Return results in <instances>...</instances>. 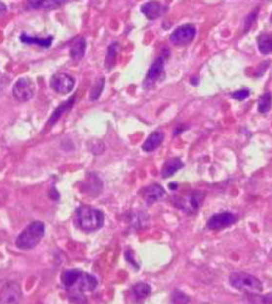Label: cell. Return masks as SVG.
<instances>
[{"mask_svg": "<svg viewBox=\"0 0 272 304\" xmlns=\"http://www.w3.org/2000/svg\"><path fill=\"white\" fill-rule=\"evenodd\" d=\"M169 188L170 189H176L178 188V183H169Z\"/></svg>", "mask_w": 272, "mask_h": 304, "instance_id": "cell-30", "label": "cell"}, {"mask_svg": "<svg viewBox=\"0 0 272 304\" xmlns=\"http://www.w3.org/2000/svg\"><path fill=\"white\" fill-rule=\"evenodd\" d=\"M151 293L150 285L146 283H137L133 286L132 288V295L134 299L137 302L144 301L147 297H149Z\"/></svg>", "mask_w": 272, "mask_h": 304, "instance_id": "cell-19", "label": "cell"}, {"mask_svg": "<svg viewBox=\"0 0 272 304\" xmlns=\"http://www.w3.org/2000/svg\"><path fill=\"white\" fill-rule=\"evenodd\" d=\"M35 85L31 79L29 78H20L15 82L13 85V96L16 100L25 102V101L30 100L34 96Z\"/></svg>", "mask_w": 272, "mask_h": 304, "instance_id": "cell-7", "label": "cell"}, {"mask_svg": "<svg viewBox=\"0 0 272 304\" xmlns=\"http://www.w3.org/2000/svg\"><path fill=\"white\" fill-rule=\"evenodd\" d=\"M52 1L55 2V3H57V4H58V3H60V2L62 1V0H52Z\"/></svg>", "mask_w": 272, "mask_h": 304, "instance_id": "cell-32", "label": "cell"}, {"mask_svg": "<svg viewBox=\"0 0 272 304\" xmlns=\"http://www.w3.org/2000/svg\"><path fill=\"white\" fill-rule=\"evenodd\" d=\"M271 106H272V96L269 92H266L258 99L257 110L259 113H262V114H266V113H268L271 110Z\"/></svg>", "mask_w": 272, "mask_h": 304, "instance_id": "cell-23", "label": "cell"}, {"mask_svg": "<svg viewBox=\"0 0 272 304\" xmlns=\"http://www.w3.org/2000/svg\"><path fill=\"white\" fill-rule=\"evenodd\" d=\"M230 284L237 290L247 294L257 295L263 291V283L261 280L247 272H233L230 276Z\"/></svg>", "mask_w": 272, "mask_h": 304, "instance_id": "cell-4", "label": "cell"}, {"mask_svg": "<svg viewBox=\"0 0 272 304\" xmlns=\"http://www.w3.org/2000/svg\"><path fill=\"white\" fill-rule=\"evenodd\" d=\"M165 195H166V192H165L164 187L157 183H153L141 190V196H143L147 205H152L153 203H155L156 201L161 200Z\"/></svg>", "mask_w": 272, "mask_h": 304, "instance_id": "cell-12", "label": "cell"}, {"mask_svg": "<svg viewBox=\"0 0 272 304\" xmlns=\"http://www.w3.org/2000/svg\"><path fill=\"white\" fill-rule=\"evenodd\" d=\"M75 99H76V96H73L70 99H68L67 101H65V102H63L60 106H58V108L55 110V112L52 113V115L50 116L49 121H48V126H53L58 119H60L64 113H66L67 111H69L70 109H72V106L74 105L75 103Z\"/></svg>", "mask_w": 272, "mask_h": 304, "instance_id": "cell-18", "label": "cell"}, {"mask_svg": "<svg viewBox=\"0 0 272 304\" xmlns=\"http://www.w3.org/2000/svg\"><path fill=\"white\" fill-rule=\"evenodd\" d=\"M20 299L21 290L17 283L9 282L0 291V304H19Z\"/></svg>", "mask_w": 272, "mask_h": 304, "instance_id": "cell-11", "label": "cell"}, {"mask_svg": "<svg viewBox=\"0 0 272 304\" xmlns=\"http://www.w3.org/2000/svg\"><path fill=\"white\" fill-rule=\"evenodd\" d=\"M258 50L263 55H269L272 52V33H263L257 38Z\"/></svg>", "mask_w": 272, "mask_h": 304, "instance_id": "cell-20", "label": "cell"}, {"mask_svg": "<svg viewBox=\"0 0 272 304\" xmlns=\"http://www.w3.org/2000/svg\"><path fill=\"white\" fill-rule=\"evenodd\" d=\"M126 259H127V261H129L130 263H131L133 266H135L136 268H139V267H138V264L136 263L135 260H134V258H133V253H132V251H127V252H126Z\"/></svg>", "mask_w": 272, "mask_h": 304, "instance_id": "cell-29", "label": "cell"}, {"mask_svg": "<svg viewBox=\"0 0 272 304\" xmlns=\"http://www.w3.org/2000/svg\"><path fill=\"white\" fill-rule=\"evenodd\" d=\"M164 66H165V57L164 56L157 57L155 60V62L151 64V66L146 75V78L144 80L145 88H150L156 84L164 74Z\"/></svg>", "mask_w": 272, "mask_h": 304, "instance_id": "cell-10", "label": "cell"}, {"mask_svg": "<svg viewBox=\"0 0 272 304\" xmlns=\"http://www.w3.org/2000/svg\"><path fill=\"white\" fill-rule=\"evenodd\" d=\"M165 135L163 132H158V131H156V132L151 133L143 144V150L146 152L155 151V149L162 144Z\"/></svg>", "mask_w": 272, "mask_h": 304, "instance_id": "cell-17", "label": "cell"}, {"mask_svg": "<svg viewBox=\"0 0 272 304\" xmlns=\"http://www.w3.org/2000/svg\"><path fill=\"white\" fill-rule=\"evenodd\" d=\"M20 40L22 43L26 44H35L40 47H45V48H48V47L51 45L52 43V37H48L46 39H39V38H33V37H29L27 34H21Z\"/></svg>", "mask_w": 272, "mask_h": 304, "instance_id": "cell-21", "label": "cell"}, {"mask_svg": "<svg viewBox=\"0 0 272 304\" xmlns=\"http://www.w3.org/2000/svg\"><path fill=\"white\" fill-rule=\"evenodd\" d=\"M45 234V224L42 222H33L17 236L15 245L21 250H30L37 247Z\"/></svg>", "mask_w": 272, "mask_h": 304, "instance_id": "cell-3", "label": "cell"}, {"mask_svg": "<svg viewBox=\"0 0 272 304\" xmlns=\"http://www.w3.org/2000/svg\"><path fill=\"white\" fill-rule=\"evenodd\" d=\"M61 281L68 291L69 299L78 304H84L86 301L84 293L93 291L98 285L96 278L79 269L64 271L61 276Z\"/></svg>", "mask_w": 272, "mask_h": 304, "instance_id": "cell-1", "label": "cell"}, {"mask_svg": "<svg viewBox=\"0 0 272 304\" xmlns=\"http://www.w3.org/2000/svg\"><path fill=\"white\" fill-rule=\"evenodd\" d=\"M249 95H250L249 89H248V88H241V89H238V91L232 93V95H231V96H232V98H234L236 100L241 101V100H245L246 98L249 97Z\"/></svg>", "mask_w": 272, "mask_h": 304, "instance_id": "cell-28", "label": "cell"}, {"mask_svg": "<svg viewBox=\"0 0 272 304\" xmlns=\"http://www.w3.org/2000/svg\"><path fill=\"white\" fill-rule=\"evenodd\" d=\"M263 1H268V0H263Z\"/></svg>", "mask_w": 272, "mask_h": 304, "instance_id": "cell-34", "label": "cell"}, {"mask_svg": "<svg viewBox=\"0 0 272 304\" xmlns=\"http://www.w3.org/2000/svg\"><path fill=\"white\" fill-rule=\"evenodd\" d=\"M104 84H105L104 78H100L96 83H95V85L93 86L91 94H90V99L92 101L97 100L100 97V95H101L103 88H104Z\"/></svg>", "mask_w": 272, "mask_h": 304, "instance_id": "cell-25", "label": "cell"}, {"mask_svg": "<svg viewBox=\"0 0 272 304\" xmlns=\"http://www.w3.org/2000/svg\"><path fill=\"white\" fill-rule=\"evenodd\" d=\"M53 4H57L52 1V0H28V5L32 9H39V8H49Z\"/></svg>", "mask_w": 272, "mask_h": 304, "instance_id": "cell-26", "label": "cell"}, {"mask_svg": "<svg viewBox=\"0 0 272 304\" xmlns=\"http://www.w3.org/2000/svg\"><path fill=\"white\" fill-rule=\"evenodd\" d=\"M102 185H103L102 181L100 180L96 174H90L84 181L83 190L87 194L97 196L100 192H101Z\"/></svg>", "mask_w": 272, "mask_h": 304, "instance_id": "cell-15", "label": "cell"}, {"mask_svg": "<svg viewBox=\"0 0 272 304\" xmlns=\"http://www.w3.org/2000/svg\"><path fill=\"white\" fill-rule=\"evenodd\" d=\"M170 300L173 304H189V301H191V299H189V297L186 294L178 289L173 291Z\"/></svg>", "mask_w": 272, "mask_h": 304, "instance_id": "cell-24", "label": "cell"}, {"mask_svg": "<svg viewBox=\"0 0 272 304\" xmlns=\"http://www.w3.org/2000/svg\"><path fill=\"white\" fill-rule=\"evenodd\" d=\"M140 10L148 20H153L158 19V17H161L163 14H165V12H166L167 10V7L157 1H150V2H146L141 5Z\"/></svg>", "mask_w": 272, "mask_h": 304, "instance_id": "cell-13", "label": "cell"}, {"mask_svg": "<svg viewBox=\"0 0 272 304\" xmlns=\"http://www.w3.org/2000/svg\"><path fill=\"white\" fill-rule=\"evenodd\" d=\"M183 166H184V164H183V162L179 158L170 159L164 163L161 170V176L163 179L173 177L175 172H178L182 168Z\"/></svg>", "mask_w": 272, "mask_h": 304, "instance_id": "cell-16", "label": "cell"}, {"mask_svg": "<svg viewBox=\"0 0 272 304\" xmlns=\"http://www.w3.org/2000/svg\"><path fill=\"white\" fill-rule=\"evenodd\" d=\"M204 197L205 195L202 192H193L187 195L174 197L171 199V202L181 211L192 215V214H196L199 211V208L202 205Z\"/></svg>", "mask_w": 272, "mask_h": 304, "instance_id": "cell-5", "label": "cell"}, {"mask_svg": "<svg viewBox=\"0 0 272 304\" xmlns=\"http://www.w3.org/2000/svg\"><path fill=\"white\" fill-rule=\"evenodd\" d=\"M196 27L192 23H185V25L175 29V31L170 34L169 40L175 46H186L192 43L196 37Z\"/></svg>", "mask_w": 272, "mask_h": 304, "instance_id": "cell-6", "label": "cell"}, {"mask_svg": "<svg viewBox=\"0 0 272 304\" xmlns=\"http://www.w3.org/2000/svg\"><path fill=\"white\" fill-rule=\"evenodd\" d=\"M238 220V217L233 213L222 212L219 214H215L209 220L206 226L212 231H220L226 228H229L234 224Z\"/></svg>", "mask_w": 272, "mask_h": 304, "instance_id": "cell-8", "label": "cell"}, {"mask_svg": "<svg viewBox=\"0 0 272 304\" xmlns=\"http://www.w3.org/2000/svg\"><path fill=\"white\" fill-rule=\"evenodd\" d=\"M117 50H118V43H116V41H114V43H112L109 46L108 52H106V57H105V67L108 70H111L115 66Z\"/></svg>", "mask_w": 272, "mask_h": 304, "instance_id": "cell-22", "label": "cell"}, {"mask_svg": "<svg viewBox=\"0 0 272 304\" xmlns=\"http://www.w3.org/2000/svg\"><path fill=\"white\" fill-rule=\"evenodd\" d=\"M77 224L84 232H95L101 229L104 223V214L88 205H81L76 211Z\"/></svg>", "mask_w": 272, "mask_h": 304, "instance_id": "cell-2", "label": "cell"}, {"mask_svg": "<svg viewBox=\"0 0 272 304\" xmlns=\"http://www.w3.org/2000/svg\"><path fill=\"white\" fill-rule=\"evenodd\" d=\"M50 87L58 94L66 95L75 87V79L72 76L64 73L55 74L50 79Z\"/></svg>", "mask_w": 272, "mask_h": 304, "instance_id": "cell-9", "label": "cell"}, {"mask_svg": "<svg viewBox=\"0 0 272 304\" xmlns=\"http://www.w3.org/2000/svg\"><path fill=\"white\" fill-rule=\"evenodd\" d=\"M86 41L82 37H77L69 43V53L70 57L75 61H79L85 55Z\"/></svg>", "mask_w": 272, "mask_h": 304, "instance_id": "cell-14", "label": "cell"}, {"mask_svg": "<svg viewBox=\"0 0 272 304\" xmlns=\"http://www.w3.org/2000/svg\"><path fill=\"white\" fill-rule=\"evenodd\" d=\"M4 11H5V7H4V5H3V4H1V3H0V13H3V12H4Z\"/></svg>", "mask_w": 272, "mask_h": 304, "instance_id": "cell-31", "label": "cell"}, {"mask_svg": "<svg viewBox=\"0 0 272 304\" xmlns=\"http://www.w3.org/2000/svg\"><path fill=\"white\" fill-rule=\"evenodd\" d=\"M270 20H271V22H272V14H271V19H270Z\"/></svg>", "mask_w": 272, "mask_h": 304, "instance_id": "cell-33", "label": "cell"}, {"mask_svg": "<svg viewBox=\"0 0 272 304\" xmlns=\"http://www.w3.org/2000/svg\"><path fill=\"white\" fill-rule=\"evenodd\" d=\"M257 11H258V9H255L254 11H252L251 13L248 14V16L245 19V21H244L245 32H247L248 30H249L252 27L254 21L256 20V19H257Z\"/></svg>", "mask_w": 272, "mask_h": 304, "instance_id": "cell-27", "label": "cell"}]
</instances>
